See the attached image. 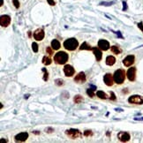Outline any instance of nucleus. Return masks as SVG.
Returning <instances> with one entry per match:
<instances>
[{"mask_svg":"<svg viewBox=\"0 0 143 143\" xmlns=\"http://www.w3.org/2000/svg\"><path fill=\"white\" fill-rule=\"evenodd\" d=\"M63 45H64L65 50L72 51V50H75L76 49L79 47V42H78V40L75 38H69L64 41Z\"/></svg>","mask_w":143,"mask_h":143,"instance_id":"1","label":"nucleus"},{"mask_svg":"<svg viewBox=\"0 0 143 143\" xmlns=\"http://www.w3.org/2000/svg\"><path fill=\"white\" fill-rule=\"evenodd\" d=\"M69 59V56L64 51H58L54 56V61L58 64H64Z\"/></svg>","mask_w":143,"mask_h":143,"instance_id":"2","label":"nucleus"},{"mask_svg":"<svg viewBox=\"0 0 143 143\" xmlns=\"http://www.w3.org/2000/svg\"><path fill=\"white\" fill-rule=\"evenodd\" d=\"M113 78H114V82H116L118 85L124 83L125 80V72L123 69H117L115 71L114 74H113Z\"/></svg>","mask_w":143,"mask_h":143,"instance_id":"3","label":"nucleus"},{"mask_svg":"<svg viewBox=\"0 0 143 143\" xmlns=\"http://www.w3.org/2000/svg\"><path fill=\"white\" fill-rule=\"evenodd\" d=\"M65 134L69 137L70 139L72 140H75V139H78L79 137L82 136V134L80 132L78 129H74V128H71L69 130L65 131Z\"/></svg>","mask_w":143,"mask_h":143,"instance_id":"4","label":"nucleus"},{"mask_svg":"<svg viewBox=\"0 0 143 143\" xmlns=\"http://www.w3.org/2000/svg\"><path fill=\"white\" fill-rule=\"evenodd\" d=\"M128 103H132V104H139L141 105L143 104V97L141 95H132L128 98Z\"/></svg>","mask_w":143,"mask_h":143,"instance_id":"5","label":"nucleus"},{"mask_svg":"<svg viewBox=\"0 0 143 143\" xmlns=\"http://www.w3.org/2000/svg\"><path fill=\"white\" fill-rule=\"evenodd\" d=\"M126 76L127 79L130 81H134L136 79V68L135 67H131L128 69V71L126 72Z\"/></svg>","mask_w":143,"mask_h":143,"instance_id":"6","label":"nucleus"},{"mask_svg":"<svg viewBox=\"0 0 143 143\" xmlns=\"http://www.w3.org/2000/svg\"><path fill=\"white\" fill-rule=\"evenodd\" d=\"M11 23V17L9 15H2L0 17V25L4 27H8Z\"/></svg>","mask_w":143,"mask_h":143,"instance_id":"7","label":"nucleus"},{"mask_svg":"<svg viewBox=\"0 0 143 143\" xmlns=\"http://www.w3.org/2000/svg\"><path fill=\"white\" fill-rule=\"evenodd\" d=\"M134 61H135V57L134 56V55H129V56H127L126 58H124V60H123V64H124L125 66L129 67V66H131L132 64H134Z\"/></svg>","mask_w":143,"mask_h":143,"instance_id":"8","label":"nucleus"},{"mask_svg":"<svg viewBox=\"0 0 143 143\" xmlns=\"http://www.w3.org/2000/svg\"><path fill=\"white\" fill-rule=\"evenodd\" d=\"M117 138H118V140H120V141L127 142L130 140L131 136H130V134L126 132H120L118 134H117Z\"/></svg>","mask_w":143,"mask_h":143,"instance_id":"9","label":"nucleus"},{"mask_svg":"<svg viewBox=\"0 0 143 143\" xmlns=\"http://www.w3.org/2000/svg\"><path fill=\"white\" fill-rule=\"evenodd\" d=\"M103 81H104L105 85L109 86V87H111L113 85V82H114V78H113V75L111 73H106L103 77Z\"/></svg>","mask_w":143,"mask_h":143,"instance_id":"10","label":"nucleus"},{"mask_svg":"<svg viewBox=\"0 0 143 143\" xmlns=\"http://www.w3.org/2000/svg\"><path fill=\"white\" fill-rule=\"evenodd\" d=\"M64 75L66 76V77H72V75L74 74V68L72 67V65H70V64H66V65H64Z\"/></svg>","mask_w":143,"mask_h":143,"instance_id":"11","label":"nucleus"},{"mask_svg":"<svg viewBox=\"0 0 143 143\" xmlns=\"http://www.w3.org/2000/svg\"><path fill=\"white\" fill-rule=\"evenodd\" d=\"M98 48L101 49L102 50H108L109 49V42L105 39H101L98 42Z\"/></svg>","mask_w":143,"mask_h":143,"instance_id":"12","label":"nucleus"},{"mask_svg":"<svg viewBox=\"0 0 143 143\" xmlns=\"http://www.w3.org/2000/svg\"><path fill=\"white\" fill-rule=\"evenodd\" d=\"M34 38L36 41H42L44 38V31L42 28L36 29L34 32Z\"/></svg>","mask_w":143,"mask_h":143,"instance_id":"13","label":"nucleus"},{"mask_svg":"<svg viewBox=\"0 0 143 143\" xmlns=\"http://www.w3.org/2000/svg\"><path fill=\"white\" fill-rule=\"evenodd\" d=\"M86 80H87V78H86L85 72H79V73L75 76V78H74V81L77 82V83H81V84L84 83V82L86 81Z\"/></svg>","mask_w":143,"mask_h":143,"instance_id":"14","label":"nucleus"},{"mask_svg":"<svg viewBox=\"0 0 143 143\" xmlns=\"http://www.w3.org/2000/svg\"><path fill=\"white\" fill-rule=\"evenodd\" d=\"M27 138H28V134L27 133H19L15 136V140L16 141H26Z\"/></svg>","mask_w":143,"mask_h":143,"instance_id":"15","label":"nucleus"},{"mask_svg":"<svg viewBox=\"0 0 143 143\" xmlns=\"http://www.w3.org/2000/svg\"><path fill=\"white\" fill-rule=\"evenodd\" d=\"M93 52L95 54V57L96 58V61H101L102 58H103V54H102L101 49L100 48H93Z\"/></svg>","mask_w":143,"mask_h":143,"instance_id":"16","label":"nucleus"},{"mask_svg":"<svg viewBox=\"0 0 143 143\" xmlns=\"http://www.w3.org/2000/svg\"><path fill=\"white\" fill-rule=\"evenodd\" d=\"M116 63V58H115V57L113 56H108L106 58V64L107 65H113V64Z\"/></svg>","mask_w":143,"mask_h":143,"instance_id":"17","label":"nucleus"},{"mask_svg":"<svg viewBox=\"0 0 143 143\" xmlns=\"http://www.w3.org/2000/svg\"><path fill=\"white\" fill-rule=\"evenodd\" d=\"M51 47L53 48V50H59V48H60V42H59V41H58L57 39H54V40H52V42H51Z\"/></svg>","mask_w":143,"mask_h":143,"instance_id":"18","label":"nucleus"},{"mask_svg":"<svg viewBox=\"0 0 143 143\" xmlns=\"http://www.w3.org/2000/svg\"><path fill=\"white\" fill-rule=\"evenodd\" d=\"M80 50H93V48H92L90 45H89L87 43V42H84L81 45V47H80Z\"/></svg>","mask_w":143,"mask_h":143,"instance_id":"19","label":"nucleus"},{"mask_svg":"<svg viewBox=\"0 0 143 143\" xmlns=\"http://www.w3.org/2000/svg\"><path fill=\"white\" fill-rule=\"evenodd\" d=\"M111 52H112V53L117 54V55L119 54L121 52V50L117 46H116V45H113V46H111Z\"/></svg>","mask_w":143,"mask_h":143,"instance_id":"20","label":"nucleus"},{"mask_svg":"<svg viewBox=\"0 0 143 143\" xmlns=\"http://www.w3.org/2000/svg\"><path fill=\"white\" fill-rule=\"evenodd\" d=\"M96 95L100 99H106L107 98V95L103 91H101V90H99V91L96 92Z\"/></svg>","mask_w":143,"mask_h":143,"instance_id":"21","label":"nucleus"},{"mask_svg":"<svg viewBox=\"0 0 143 143\" xmlns=\"http://www.w3.org/2000/svg\"><path fill=\"white\" fill-rule=\"evenodd\" d=\"M51 59H50V58H49V57H43V58H42V64H45V65H49V64H51Z\"/></svg>","mask_w":143,"mask_h":143,"instance_id":"22","label":"nucleus"},{"mask_svg":"<svg viewBox=\"0 0 143 143\" xmlns=\"http://www.w3.org/2000/svg\"><path fill=\"white\" fill-rule=\"evenodd\" d=\"M73 101H74V103H81V102L83 101V97H82L81 95H75V96H74Z\"/></svg>","mask_w":143,"mask_h":143,"instance_id":"23","label":"nucleus"},{"mask_svg":"<svg viewBox=\"0 0 143 143\" xmlns=\"http://www.w3.org/2000/svg\"><path fill=\"white\" fill-rule=\"evenodd\" d=\"M42 72H44V74H43V81H48V79H49V72L46 70V68H42Z\"/></svg>","mask_w":143,"mask_h":143,"instance_id":"24","label":"nucleus"},{"mask_svg":"<svg viewBox=\"0 0 143 143\" xmlns=\"http://www.w3.org/2000/svg\"><path fill=\"white\" fill-rule=\"evenodd\" d=\"M95 89H89L87 90V95H89L91 98H93V97H95Z\"/></svg>","mask_w":143,"mask_h":143,"instance_id":"25","label":"nucleus"},{"mask_svg":"<svg viewBox=\"0 0 143 143\" xmlns=\"http://www.w3.org/2000/svg\"><path fill=\"white\" fill-rule=\"evenodd\" d=\"M55 84H56L57 86H58V87H60V86L64 85V81L61 79H57L56 81H55Z\"/></svg>","mask_w":143,"mask_h":143,"instance_id":"26","label":"nucleus"},{"mask_svg":"<svg viewBox=\"0 0 143 143\" xmlns=\"http://www.w3.org/2000/svg\"><path fill=\"white\" fill-rule=\"evenodd\" d=\"M32 49H33V51L34 52H38V44L36 43V42H33L32 43Z\"/></svg>","mask_w":143,"mask_h":143,"instance_id":"27","label":"nucleus"},{"mask_svg":"<svg viewBox=\"0 0 143 143\" xmlns=\"http://www.w3.org/2000/svg\"><path fill=\"white\" fill-rule=\"evenodd\" d=\"M46 52L49 55H53V53H54L53 48H52V47H47V48H46Z\"/></svg>","mask_w":143,"mask_h":143,"instance_id":"28","label":"nucleus"},{"mask_svg":"<svg viewBox=\"0 0 143 143\" xmlns=\"http://www.w3.org/2000/svg\"><path fill=\"white\" fill-rule=\"evenodd\" d=\"M92 135H93V133H92V131H90V130H86L85 132H84V136H86V137L92 136Z\"/></svg>","mask_w":143,"mask_h":143,"instance_id":"29","label":"nucleus"},{"mask_svg":"<svg viewBox=\"0 0 143 143\" xmlns=\"http://www.w3.org/2000/svg\"><path fill=\"white\" fill-rule=\"evenodd\" d=\"M45 132L48 133V134H51V133L54 132V129L52 127H48V128L45 129Z\"/></svg>","mask_w":143,"mask_h":143,"instance_id":"30","label":"nucleus"},{"mask_svg":"<svg viewBox=\"0 0 143 143\" xmlns=\"http://www.w3.org/2000/svg\"><path fill=\"white\" fill-rule=\"evenodd\" d=\"M13 5H14V6L16 7V8H19V0H13Z\"/></svg>","mask_w":143,"mask_h":143,"instance_id":"31","label":"nucleus"},{"mask_svg":"<svg viewBox=\"0 0 143 143\" xmlns=\"http://www.w3.org/2000/svg\"><path fill=\"white\" fill-rule=\"evenodd\" d=\"M115 2H109V3H106V2H102V3H100V5H113Z\"/></svg>","mask_w":143,"mask_h":143,"instance_id":"32","label":"nucleus"},{"mask_svg":"<svg viewBox=\"0 0 143 143\" xmlns=\"http://www.w3.org/2000/svg\"><path fill=\"white\" fill-rule=\"evenodd\" d=\"M111 96L109 97V99L112 100V101H115V100H116V95H115L114 92H111Z\"/></svg>","mask_w":143,"mask_h":143,"instance_id":"33","label":"nucleus"},{"mask_svg":"<svg viewBox=\"0 0 143 143\" xmlns=\"http://www.w3.org/2000/svg\"><path fill=\"white\" fill-rule=\"evenodd\" d=\"M47 2L49 3V5H52V6L56 5V3H55L54 0H47Z\"/></svg>","mask_w":143,"mask_h":143,"instance_id":"34","label":"nucleus"},{"mask_svg":"<svg viewBox=\"0 0 143 143\" xmlns=\"http://www.w3.org/2000/svg\"><path fill=\"white\" fill-rule=\"evenodd\" d=\"M138 27L140 29V30L142 31V33H143V22H140V23H138Z\"/></svg>","mask_w":143,"mask_h":143,"instance_id":"35","label":"nucleus"},{"mask_svg":"<svg viewBox=\"0 0 143 143\" xmlns=\"http://www.w3.org/2000/svg\"><path fill=\"white\" fill-rule=\"evenodd\" d=\"M126 9H127V5H126V3L124 1L123 2V11H125Z\"/></svg>","mask_w":143,"mask_h":143,"instance_id":"36","label":"nucleus"},{"mask_svg":"<svg viewBox=\"0 0 143 143\" xmlns=\"http://www.w3.org/2000/svg\"><path fill=\"white\" fill-rule=\"evenodd\" d=\"M116 34L117 35V36H118V37H120V38H123L122 35H121V33L119 32V31H118V32H116Z\"/></svg>","mask_w":143,"mask_h":143,"instance_id":"37","label":"nucleus"},{"mask_svg":"<svg viewBox=\"0 0 143 143\" xmlns=\"http://www.w3.org/2000/svg\"><path fill=\"white\" fill-rule=\"evenodd\" d=\"M33 134H40V133H39L38 131H34V132H33Z\"/></svg>","mask_w":143,"mask_h":143,"instance_id":"38","label":"nucleus"},{"mask_svg":"<svg viewBox=\"0 0 143 143\" xmlns=\"http://www.w3.org/2000/svg\"><path fill=\"white\" fill-rule=\"evenodd\" d=\"M135 120H143V117H140V118H138V117H135Z\"/></svg>","mask_w":143,"mask_h":143,"instance_id":"39","label":"nucleus"},{"mask_svg":"<svg viewBox=\"0 0 143 143\" xmlns=\"http://www.w3.org/2000/svg\"><path fill=\"white\" fill-rule=\"evenodd\" d=\"M28 36L29 37L32 36V32H31V31H28Z\"/></svg>","mask_w":143,"mask_h":143,"instance_id":"40","label":"nucleus"},{"mask_svg":"<svg viewBox=\"0 0 143 143\" xmlns=\"http://www.w3.org/2000/svg\"><path fill=\"white\" fill-rule=\"evenodd\" d=\"M2 6V5H3V0H1V5H0Z\"/></svg>","mask_w":143,"mask_h":143,"instance_id":"41","label":"nucleus"}]
</instances>
